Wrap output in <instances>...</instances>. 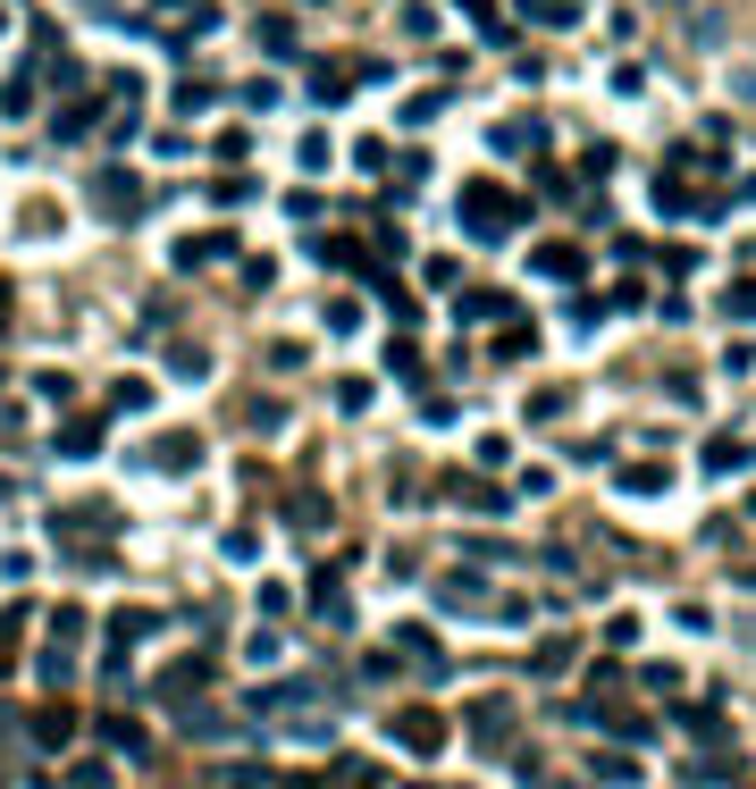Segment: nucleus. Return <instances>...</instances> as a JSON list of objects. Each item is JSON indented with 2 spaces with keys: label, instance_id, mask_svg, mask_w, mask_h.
<instances>
[{
  "label": "nucleus",
  "instance_id": "nucleus-8",
  "mask_svg": "<svg viewBox=\"0 0 756 789\" xmlns=\"http://www.w3.org/2000/svg\"><path fill=\"white\" fill-rule=\"evenodd\" d=\"M328 269H337V278H378V252L370 244H361V236H328Z\"/></svg>",
  "mask_w": 756,
  "mask_h": 789
},
{
  "label": "nucleus",
  "instance_id": "nucleus-44",
  "mask_svg": "<svg viewBox=\"0 0 756 789\" xmlns=\"http://www.w3.org/2000/svg\"><path fill=\"white\" fill-rule=\"evenodd\" d=\"M564 403H571L564 387H538V394H529V420H555V412H564Z\"/></svg>",
  "mask_w": 756,
  "mask_h": 789
},
{
  "label": "nucleus",
  "instance_id": "nucleus-22",
  "mask_svg": "<svg viewBox=\"0 0 756 789\" xmlns=\"http://www.w3.org/2000/svg\"><path fill=\"white\" fill-rule=\"evenodd\" d=\"M387 370H396V378H420V370H429V361H420V344H412V328H396V337H387Z\"/></svg>",
  "mask_w": 756,
  "mask_h": 789
},
{
  "label": "nucleus",
  "instance_id": "nucleus-25",
  "mask_svg": "<svg viewBox=\"0 0 756 789\" xmlns=\"http://www.w3.org/2000/svg\"><path fill=\"white\" fill-rule=\"evenodd\" d=\"M538 353V328L529 320H505V337H496V361H529Z\"/></svg>",
  "mask_w": 756,
  "mask_h": 789
},
{
  "label": "nucleus",
  "instance_id": "nucleus-1",
  "mask_svg": "<svg viewBox=\"0 0 756 789\" xmlns=\"http://www.w3.org/2000/svg\"><path fill=\"white\" fill-rule=\"evenodd\" d=\"M454 219L471 227V244H505L513 227L529 219V202L513 186H496V177H471V186H462V202H454Z\"/></svg>",
  "mask_w": 756,
  "mask_h": 789
},
{
  "label": "nucleus",
  "instance_id": "nucleus-39",
  "mask_svg": "<svg viewBox=\"0 0 756 789\" xmlns=\"http://www.w3.org/2000/svg\"><path fill=\"white\" fill-rule=\"evenodd\" d=\"M337 412H370V378H337Z\"/></svg>",
  "mask_w": 756,
  "mask_h": 789
},
{
  "label": "nucleus",
  "instance_id": "nucleus-10",
  "mask_svg": "<svg viewBox=\"0 0 756 789\" xmlns=\"http://www.w3.org/2000/svg\"><path fill=\"white\" fill-rule=\"evenodd\" d=\"M193 689H210V656H177L169 672H160V697H169V706H186Z\"/></svg>",
  "mask_w": 756,
  "mask_h": 789
},
{
  "label": "nucleus",
  "instance_id": "nucleus-40",
  "mask_svg": "<svg viewBox=\"0 0 756 789\" xmlns=\"http://www.w3.org/2000/svg\"><path fill=\"white\" fill-rule=\"evenodd\" d=\"M110 403H118V412H143V403H151V387H143V378H118V387H110Z\"/></svg>",
  "mask_w": 756,
  "mask_h": 789
},
{
  "label": "nucleus",
  "instance_id": "nucleus-18",
  "mask_svg": "<svg viewBox=\"0 0 756 789\" xmlns=\"http://www.w3.org/2000/svg\"><path fill=\"white\" fill-rule=\"evenodd\" d=\"M59 453H76V462H84V453H101V420H93V412L59 420Z\"/></svg>",
  "mask_w": 756,
  "mask_h": 789
},
{
  "label": "nucleus",
  "instance_id": "nucleus-30",
  "mask_svg": "<svg viewBox=\"0 0 756 789\" xmlns=\"http://www.w3.org/2000/svg\"><path fill=\"white\" fill-rule=\"evenodd\" d=\"M252 151V134L245 127H227V134H210V160H227V169H236V160H245Z\"/></svg>",
  "mask_w": 756,
  "mask_h": 789
},
{
  "label": "nucleus",
  "instance_id": "nucleus-16",
  "mask_svg": "<svg viewBox=\"0 0 756 789\" xmlns=\"http://www.w3.org/2000/svg\"><path fill=\"white\" fill-rule=\"evenodd\" d=\"M76 739V706H34V748H68Z\"/></svg>",
  "mask_w": 756,
  "mask_h": 789
},
{
  "label": "nucleus",
  "instance_id": "nucleus-49",
  "mask_svg": "<svg viewBox=\"0 0 756 789\" xmlns=\"http://www.w3.org/2000/svg\"><path fill=\"white\" fill-rule=\"evenodd\" d=\"M269 789H320V781H269Z\"/></svg>",
  "mask_w": 756,
  "mask_h": 789
},
{
  "label": "nucleus",
  "instance_id": "nucleus-48",
  "mask_svg": "<svg viewBox=\"0 0 756 789\" xmlns=\"http://www.w3.org/2000/svg\"><path fill=\"white\" fill-rule=\"evenodd\" d=\"M261 51H295V26H286V18H261Z\"/></svg>",
  "mask_w": 756,
  "mask_h": 789
},
{
  "label": "nucleus",
  "instance_id": "nucleus-13",
  "mask_svg": "<svg viewBox=\"0 0 756 789\" xmlns=\"http://www.w3.org/2000/svg\"><path fill=\"white\" fill-rule=\"evenodd\" d=\"M26 621H34V605H0V672H18V647H26Z\"/></svg>",
  "mask_w": 756,
  "mask_h": 789
},
{
  "label": "nucleus",
  "instance_id": "nucleus-53",
  "mask_svg": "<svg viewBox=\"0 0 756 789\" xmlns=\"http://www.w3.org/2000/svg\"><path fill=\"white\" fill-rule=\"evenodd\" d=\"M564 789H571V781H564Z\"/></svg>",
  "mask_w": 756,
  "mask_h": 789
},
{
  "label": "nucleus",
  "instance_id": "nucleus-47",
  "mask_svg": "<svg viewBox=\"0 0 756 789\" xmlns=\"http://www.w3.org/2000/svg\"><path fill=\"white\" fill-rule=\"evenodd\" d=\"M328 328H361V302L354 294H328Z\"/></svg>",
  "mask_w": 756,
  "mask_h": 789
},
{
  "label": "nucleus",
  "instance_id": "nucleus-21",
  "mask_svg": "<svg viewBox=\"0 0 756 789\" xmlns=\"http://www.w3.org/2000/svg\"><path fill=\"white\" fill-rule=\"evenodd\" d=\"M93 118H101V101H93V93L76 101V110H68V101H59V118H51V134H59V143H76V134L93 127Z\"/></svg>",
  "mask_w": 756,
  "mask_h": 789
},
{
  "label": "nucleus",
  "instance_id": "nucleus-19",
  "mask_svg": "<svg viewBox=\"0 0 756 789\" xmlns=\"http://www.w3.org/2000/svg\"><path fill=\"white\" fill-rule=\"evenodd\" d=\"M446 496H454V505H471V512H505L513 505V496L488 488V479H446Z\"/></svg>",
  "mask_w": 756,
  "mask_h": 789
},
{
  "label": "nucleus",
  "instance_id": "nucleus-5",
  "mask_svg": "<svg viewBox=\"0 0 756 789\" xmlns=\"http://www.w3.org/2000/svg\"><path fill=\"white\" fill-rule=\"evenodd\" d=\"M396 739H404L412 756H437V748H446V715H437V706H404V715H396Z\"/></svg>",
  "mask_w": 756,
  "mask_h": 789
},
{
  "label": "nucleus",
  "instance_id": "nucleus-6",
  "mask_svg": "<svg viewBox=\"0 0 756 789\" xmlns=\"http://www.w3.org/2000/svg\"><path fill=\"white\" fill-rule=\"evenodd\" d=\"M210 26H219V9H210V0H169V9L151 18V34L186 42V34H210Z\"/></svg>",
  "mask_w": 756,
  "mask_h": 789
},
{
  "label": "nucleus",
  "instance_id": "nucleus-35",
  "mask_svg": "<svg viewBox=\"0 0 756 789\" xmlns=\"http://www.w3.org/2000/svg\"><path fill=\"white\" fill-rule=\"evenodd\" d=\"M0 110H9V118L34 110V76H9V84H0Z\"/></svg>",
  "mask_w": 756,
  "mask_h": 789
},
{
  "label": "nucleus",
  "instance_id": "nucleus-50",
  "mask_svg": "<svg viewBox=\"0 0 756 789\" xmlns=\"http://www.w3.org/2000/svg\"><path fill=\"white\" fill-rule=\"evenodd\" d=\"M0 320H9V278H0Z\"/></svg>",
  "mask_w": 756,
  "mask_h": 789
},
{
  "label": "nucleus",
  "instance_id": "nucleus-41",
  "mask_svg": "<svg viewBox=\"0 0 756 789\" xmlns=\"http://www.w3.org/2000/svg\"><path fill=\"white\" fill-rule=\"evenodd\" d=\"M462 9H471V26H479V34H488V42H505V34H513V26L496 18V9H488V0H462Z\"/></svg>",
  "mask_w": 756,
  "mask_h": 789
},
{
  "label": "nucleus",
  "instance_id": "nucleus-17",
  "mask_svg": "<svg viewBox=\"0 0 756 789\" xmlns=\"http://www.w3.org/2000/svg\"><path fill=\"white\" fill-rule=\"evenodd\" d=\"M227 252H236V236H219V227H210V236H186V244H177V269H202V261H227Z\"/></svg>",
  "mask_w": 756,
  "mask_h": 789
},
{
  "label": "nucleus",
  "instance_id": "nucleus-24",
  "mask_svg": "<svg viewBox=\"0 0 756 789\" xmlns=\"http://www.w3.org/2000/svg\"><path fill=\"white\" fill-rule=\"evenodd\" d=\"M101 739H110L118 756H143L151 739H143V722H127V715H101Z\"/></svg>",
  "mask_w": 756,
  "mask_h": 789
},
{
  "label": "nucleus",
  "instance_id": "nucleus-7",
  "mask_svg": "<svg viewBox=\"0 0 756 789\" xmlns=\"http://www.w3.org/2000/svg\"><path fill=\"white\" fill-rule=\"evenodd\" d=\"M454 320L479 328V320H513V294L505 286H471V294H454Z\"/></svg>",
  "mask_w": 756,
  "mask_h": 789
},
{
  "label": "nucleus",
  "instance_id": "nucleus-14",
  "mask_svg": "<svg viewBox=\"0 0 756 789\" xmlns=\"http://www.w3.org/2000/svg\"><path fill=\"white\" fill-rule=\"evenodd\" d=\"M396 656H412V663H420V672H429V680L446 672V656H437V639H429V630H420V621H404V630H396Z\"/></svg>",
  "mask_w": 756,
  "mask_h": 789
},
{
  "label": "nucleus",
  "instance_id": "nucleus-29",
  "mask_svg": "<svg viewBox=\"0 0 756 789\" xmlns=\"http://www.w3.org/2000/svg\"><path fill=\"white\" fill-rule=\"evenodd\" d=\"M571 656H580V639H538V656H529V672H564Z\"/></svg>",
  "mask_w": 756,
  "mask_h": 789
},
{
  "label": "nucleus",
  "instance_id": "nucleus-31",
  "mask_svg": "<svg viewBox=\"0 0 756 789\" xmlns=\"http://www.w3.org/2000/svg\"><path fill=\"white\" fill-rule=\"evenodd\" d=\"M354 84H361V76H337V68H320V76H311V101H345Z\"/></svg>",
  "mask_w": 756,
  "mask_h": 789
},
{
  "label": "nucleus",
  "instance_id": "nucleus-11",
  "mask_svg": "<svg viewBox=\"0 0 756 789\" xmlns=\"http://www.w3.org/2000/svg\"><path fill=\"white\" fill-rule=\"evenodd\" d=\"M286 529H328V496L320 488H286Z\"/></svg>",
  "mask_w": 756,
  "mask_h": 789
},
{
  "label": "nucleus",
  "instance_id": "nucleus-27",
  "mask_svg": "<svg viewBox=\"0 0 756 789\" xmlns=\"http://www.w3.org/2000/svg\"><path fill=\"white\" fill-rule=\"evenodd\" d=\"M739 462H748V437H732V429L706 437V470H739Z\"/></svg>",
  "mask_w": 756,
  "mask_h": 789
},
{
  "label": "nucleus",
  "instance_id": "nucleus-3",
  "mask_svg": "<svg viewBox=\"0 0 756 789\" xmlns=\"http://www.w3.org/2000/svg\"><path fill=\"white\" fill-rule=\"evenodd\" d=\"M93 202L110 210V219H143V177H127V169H101V177H93Z\"/></svg>",
  "mask_w": 756,
  "mask_h": 789
},
{
  "label": "nucleus",
  "instance_id": "nucleus-4",
  "mask_svg": "<svg viewBox=\"0 0 756 789\" xmlns=\"http://www.w3.org/2000/svg\"><path fill=\"white\" fill-rule=\"evenodd\" d=\"M193 462H202V437H193V429H169V437H151V446H143V470H169V479L193 470Z\"/></svg>",
  "mask_w": 756,
  "mask_h": 789
},
{
  "label": "nucleus",
  "instance_id": "nucleus-32",
  "mask_svg": "<svg viewBox=\"0 0 756 789\" xmlns=\"http://www.w3.org/2000/svg\"><path fill=\"white\" fill-rule=\"evenodd\" d=\"M51 639H59V647L84 639V605H59V613H51Z\"/></svg>",
  "mask_w": 756,
  "mask_h": 789
},
{
  "label": "nucleus",
  "instance_id": "nucleus-42",
  "mask_svg": "<svg viewBox=\"0 0 756 789\" xmlns=\"http://www.w3.org/2000/svg\"><path fill=\"white\" fill-rule=\"evenodd\" d=\"M723 311H732V320H756V278H739L732 294H723Z\"/></svg>",
  "mask_w": 756,
  "mask_h": 789
},
{
  "label": "nucleus",
  "instance_id": "nucleus-9",
  "mask_svg": "<svg viewBox=\"0 0 756 789\" xmlns=\"http://www.w3.org/2000/svg\"><path fill=\"white\" fill-rule=\"evenodd\" d=\"M538 278H555V286H580V269H588V252L580 244H564V236H555V244H538Z\"/></svg>",
  "mask_w": 756,
  "mask_h": 789
},
{
  "label": "nucleus",
  "instance_id": "nucleus-15",
  "mask_svg": "<svg viewBox=\"0 0 756 789\" xmlns=\"http://www.w3.org/2000/svg\"><path fill=\"white\" fill-rule=\"evenodd\" d=\"M311 613H320V621H337V630L354 621V605H345V580H337V571H320V580H311Z\"/></svg>",
  "mask_w": 756,
  "mask_h": 789
},
{
  "label": "nucleus",
  "instance_id": "nucleus-2",
  "mask_svg": "<svg viewBox=\"0 0 756 789\" xmlns=\"http://www.w3.org/2000/svg\"><path fill=\"white\" fill-rule=\"evenodd\" d=\"M513 697H471V715H462V731H471V748H488V756H505L513 748Z\"/></svg>",
  "mask_w": 756,
  "mask_h": 789
},
{
  "label": "nucleus",
  "instance_id": "nucleus-20",
  "mask_svg": "<svg viewBox=\"0 0 756 789\" xmlns=\"http://www.w3.org/2000/svg\"><path fill=\"white\" fill-rule=\"evenodd\" d=\"M488 143H496V151H547V127H538V118H505Z\"/></svg>",
  "mask_w": 756,
  "mask_h": 789
},
{
  "label": "nucleus",
  "instance_id": "nucleus-52",
  "mask_svg": "<svg viewBox=\"0 0 756 789\" xmlns=\"http://www.w3.org/2000/svg\"><path fill=\"white\" fill-rule=\"evenodd\" d=\"M748 512H756V496H748Z\"/></svg>",
  "mask_w": 756,
  "mask_h": 789
},
{
  "label": "nucleus",
  "instance_id": "nucleus-46",
  "mask_svg": "<svg viewBox=\"0 0 756 789\" xmlns=\"http://www.w3.org/2000/svg\"><path fill=\"white\" fill-rule=\"evenodd\" d=\"M404 34L429 42V34H437V9H420V0H412V9H404Z\"/></svg>",
  "mask_w": 756,
  "mask_h": 789
},
{
  "label": "nucleus",
  "instance_id": "nucleus-12",
  "mask_svg": "<svg viewBox=\"0 0 756 789\" xmlns=\"http://www.w3.org/2000/svg\"><path fill=\"white\" fill-rule=\"evenodd\" d=\"M588 722H605V731H614V739H630V748H639V739H656V722H647V715H630V706H588Z\"/></svg>",
  "mask_w": 756,
  "mask_h": 789
},
{
  "label": "nucleus",
  "instance_id": "nucleus-23",
  "mask_svg": "<svg viewBox=\"0 0 756 789\" xmlns=\"http://www.w3.org/2000/svg\"><path fill=\"white\" fill-rule=\"evenodd\" d=\"M34 672H42V689H68V680H76V647H59V639H51Z\"/></svg>",
  "mask_w": 756,
  "mask_h": 789
},
{
  "label": "nucleus",
  "instance_id": "nucleus-33",
  "mask_svg": "<svg viewBox=\"0 0 756 789\" xmlns=\"http://www.w3.org/2000/svg\"><path fill=\"white\" fill-rule=\"evenodd\" d=\"M588 772H597V781H614V789H630V781H639V765H630V756H597Z\"/></svg>",
  "mask_w": 756,
  "mask_h": 789
},
{
  "label": "nucleus",
  "instance_id": "nucleus-26",
  "mask_svg": "<svg viewBox=\"0 0 756 789\" xmlns=\"http://www.w3.org/2000/svg\"><path fill=\"white\" fill-rule=\"evenodd\" d=\"M529 26H580V0H521Z\"/></svg>",
  "mask_w": 756,
  "mask_h": 789
},
{
  "label": "nucleus",
  "instance_id": "nucleus-36",
  "mask_svg": "<svg viewBox=\"0 0 756 789\" xmlns=\"http://www.w3.org/2000/svg\"><path fill=\"white\" fill-rule=\"evenodd\" d=\"M169 370H177V378H210V353H202V344H177Z\"/></svg>",
  "mask_w": 756,
  "mask_h": 789
},
{
  "label": "nucleus",
  "instance_id": "nucleus-51",
  "mask_svg": "<svg viewBox=\"0 0 756 789\" xmlns=\"http://www.w3.org/2000/svg\"><path fill=\"white\" fill-rule=\"evenodd\" d=\"M739 580H748V588H756V563H748V571H739Z\"/></svg>",
  "mask_w": 756,
  "mask_h": 789
},
{
  "label": "nucleus",
  "instance_id": "nucleus-28",
  "mask_svg": "<svg viewBox=\"0 0 756 789\" xmlns=\"http://www.w3.org/2000/svg\"><path fill=\"white\" fill-rule=\"evenodd\" d=\"M437 605H454V613H471V605H488V588H479V580H437Z\"/></svg>",
  "mask_w": 756,
  "mask_h": 789
},
{
  "label": "nucleus",
  "instance_id": "nucleus-37",
  "mask_svg": "<svg viewBox=\"0 0 756 789\" xmlns=\"http://www.w3.org/2000/svg\"><path fill=\"white\" fill-rule=\"evenodd\" d=\"M295 160H302V177H320V169H328V134H302Z\"/></svg>",
  "mask_w": 756,
  "mask_h": 789
},
{
  "label": "nucleus",
  "instance_id": "nucleus-38",
  "mask_svg": "<svg viewBox=\"0 0 756 789\" xmlns=\"http://www.w3.org/2000/svg\"><path fill=\"white\" fill-rule=\"evenodd\" d=\"M210 202H227V210H236V202H252V186H245L236 169H227V177H210Z\"/></svg>",
  "mask_w": 756,
  "mask_h": 789
},
{
  "label": "nucleus",
  "instance_id": "nucleus-43",
  "mask_svg": "<svg viewBox=\"0 0 756 789\" xmlns=\"http://www.w3.org/2000/svg\"><path fill=\"white\" fill-rule=\"evenodd\" d=\"M110 781H118L110 765H68V789H110Z\"/></svg>",
  "mask_w": 756,
  "mask_h": 789
},
{
  "label": "nucleus",
  "instance_id": "nucleus-45",
  "mask_svg": "<svg viewBox=\"0 0 756 789\" xmlns=\"http://www.w3.org/2000/svg\"><path fill=\"white\" fill-rule=\"evenodd\" d=\"M245 420H252V429H286V403H269V394H252V412H245Z\"/></svg>",
  "mask_w": 756,
  "mask_h": 789
},
{
  "label": "nucleus",
  "instance_id": "nucleus-34",
  "mask_svg": "<svg viewBox=\"0 0 756 789\" xmlns=\"http://www.w3.org/2000/svg\"><path fill=\"white\" fill-rule=\"evenodd\" d=\"M623 488H630V496H664V470H656V462H630Z\"/></svg>",
  "mask_w": 756,
  "mask_h": 789
}]
</instances>
